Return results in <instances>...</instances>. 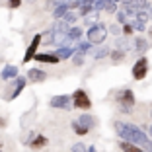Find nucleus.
I'll use <instances>...</instances> for the list:
<instances>
[{"label":"nucleus","mask_w":152,"mask_h":152,"mask_svg":"<svg viewBox=\"0 0 152 152\" xmlns=\"http://www.w3.org/2000/svg\"><path fill=\"white\" fill-rule=\"evenodd\" d=\"M39 45H41V33H37V35H33L31 43H29V47H27L26 55H23V64H27L31 58H35L37 55V49H39Z\"/></svg>","instance_id":"423d86ee"},{"label":"nucleus","mask_w":152,"mask_h":152,"mask_svg":"<svg viewBox=\"0 0 152 152\" xmlns=\"http://www.w3.org/2000/svg\"><path fill=\"white\" fill-rule=\"evenodd\" d=\"M0 152H2V150H0Z\"/></svg>","instance_id":"ea45409f"},{"label":"nucleus","mask_w":152,"mask_h":152,"mask_svg":"<svg viewBox=\"0 0 152 152\" xmlns=\"http://www.w3.org/2000/svg\"><path fill=\"white\" fill-rule=\"evenodd\" d=\"M117 22H119L121 26L129 23V20H127V14H125V12H117Z\"/></svg>","instance_id":"cd10ccee"},{"label":"nucleus","mask_w":152,"mask_h":152,"mask_svg":"<svg viewBox=\"0 0 152 152\" xmlns=\"http://www.w3.org/2000/svg\"><path fill=\"white\" fill-rule=\"evenodd\" d=\"M115 133L121 137L123 142H131L134 146L142 148L144 152H152V139H148V134L142 129L131 123H123V121H115Z\"/></svg>","instance_id":"f257e3e1"},{"label":"nucleus","mask_w":152,"mask_h":152,"mask_svg":"<svg viewBox=\"0 0 152 152\" xmlns=\"http://www.w3.org/2000/svg\"><path fill=\"white\" fill-rule=\"evenodd\" d=\"M55 55L58 57V61L72 58V55H74V49H72V47H68V45H63V47H58V51H55Z\"/></svg>","instance_id":"f8f14e48"},{"label":"nucleus","mask_w":152,"mask_h":152,"mask_svg":"<svg viewBox=\"0 0 152 152\" xmlns=\"http://www.w3.org/2000/svg\"><path fill=\"white\" fill-rule=\"evenodd\" d=\"M22 0H10V8H20Z\"/></svg>","instance_id":"2f4dec72"},{"label":"nucleus","mask_w":152,"mask_h":152,"mask_svg":"<svg viewBox=\"0 0 152 152\" xmlns=\"http://www.w3.org/2000/svg\"><path fill=\"white\" fill-rule=\"evenodd\" d=\"M68 2H80V0H68Z\"/></svg>","instance_id":"c9c22d12"},{"label":"nucleus","mask_w":152,"mask_h":152,"mask_svg":"<svg viewBox=\"0 0 152 152\" xmlns=\"http://www.w3.org/2000/svg\"><path fill=\"white\" fill-rule=\"evenodd\" d=\"M134 49H137V53H144V51H146V41H144L142 37H137V41H134Z\"/></svg>","instance_id":"5701e85b"},{"label":"nucleus","mask_w":152,"mask_h":152,"mask_svg":"<svg viewBox=\"0 0 152 152\" xmlns=\"http://www.w3.org/2000/svg\"><path fill=\"white\" fill-rule=\"evenodd\" d=\"M78 123H80L82 127H84V129H92V127H94V117L92 115H88V113H82L80 115V119H78Z\"/></svg>","instance_id":"dca6fc26"},{"label":"nucleus","mask_w":152,"mask_h":152,"mask_svg":"<svg viewBox=\"0 0 152 152\" xmlns=\"http://www.w3.org/2000/svg\"><path fill=\"white\" fill-rule=\"evenodd\" d=\"M82 37V29L80 27H70V31L66 35V41H72V43H78Z\"/></svg>","instance_id":"f3484780"},{"label":"nucleus","mask_w":152,"mask_h":152,"mask_svg":"<svg viewBox=\"0 0 152 152\" xmlns=\"http://www.w3.org/2000/svg\"><path fill=\"white\" fill-rule=\"evenodd\" d=\"M109 53H111L109 49L99 47V49H96V53H92V57H94V58H103V57H109Z\"/></svg>","instance_id":"393cba45"},{"label":"nucleus","mask_w":152,"mask_h":152,"mask_svg":"<svg viewBox=\"0 0 152 152\" xmlns=\"http://www.w3.org/2000/svg\"><path fill=\"white\" fill-rule=\"evenodd\" d=\"M70 99H72V96H66V94H63V96H55V98H51V107H61V109H66L68 105H70Z\"/></svg>","instance_id":"6e6552de"},{"label":"nucleus","mask_w":152,"mask_h":152,"mask_svg":"<svg viewBox=\"0 0 152 152\" xmlns=\"http://www.w3.org/2000/svg\"><path fill=\"white\" fill-rule=\"evenodd\" d=\"M148 139H152V125L148 127Z\"/></svg>","instance_id":"72a5a7b5"},{"label":"nucleus","mask_w":152,"mask_h":152,"mask_svg":"<svg viewBox=\"0 0 152 152\" xmlns=\"http://www.w3.org/2000/svg\"><path fill=\"white\" fill-rule=\"evenodd\" d=\"M23 88H26V78H23V76H18V78H16V88H14V92L10 94L8 99H16L20 94H22Z\"/></svg>","instance_id":"ddd939ff"},{"label":"nucleus","mask_w":152,"mask_h":152,"mask_svg":"<svg viewBox=\"0 0 152 152\" xmlns=\"http://www.w3.org/2000/svg\"><path fill=\"white\" fill-rule=\"evenodd\" d=\"M98 4V0H80V6H88V8H94Z\"/></svg>","instance_id":"c756f323"},{"label":"nucleus","mask_w":152,"mask_h":152,"mask_svg":"<svg viewBox=\"0 0 152 152\" xmlns=\"http://www.w3.org/2000/svg\"><path fill=\"white\" fill-rule=\"evenodd\" d=\"M76 18H78V16H76V12H74V10H68V12L64 14L63 18H61V22H64V23H68V26H70V23L74 22Z\"/></svg>","instance_id":"4be33fe9"},{"label":"nucleus","mask_w":152,"mask_h":152,"mask_svg":"<svg viewBox=\"0 0 152 152\" xmlns=\"http://www.w3.org/2000/svg\"><path fill=\"white\" fill-rule=\"evenodd\" d=\"M64 0H47V6H49V8H57L58 4H63Z\"/></svg>","instance_id":"7c9ffc66"},{"label":"nucleus","mask_w":152,"mask_h":152,"mask_svg":"<svg viewBox=\"0 0 152 152\" xmlns=\"http://www.w3.org/2000/svg\"><path fill=\"white\" fill-rule=\"evenodd\" d=\"M113 2H119V0H113Z\"/></svg>","instance_id":"e433bc0d"},{"label":"nucleus","mask_w":152,"mask_h":152,"mask_svg":"<svg viewBox=\"0 0 152 152\" xmlns=\"http://www.w3.org/2000/svg\"><path fill=\"white\" fill-rule=\"evenodd\" d=\"M0 76H2V80L18 78V66H16V64H6V66L2 68V72H0Z\"/></svg>","instance_id":"9d476101"},{"label":"nucleus","mask_w":152,"mask_h":152,"mask_svg":"<svg viewBox=\"0 0 152 152\" xmlns=\"http://www.w3.org/2000/svg\"><path fill=\"white\" fill-rule=\"evenodd\" d=\"M45 144H47V137H45V134H37V137H35V139H33L29 144H27V146L33 148V150H39V148H43Z\"/></svg>","instance_id":"4468645a"},{"label":"nucleus","mask_w":152,"mask_h":152,"mask_svg":"<svg viewBox=\"0 0 152 152\" xmlns=\"http://www.w3.org/2000/svg\"><path fill=\"white\" fill-rule=\"evenodd\" d=\"M150 115H152V113H150Z\"/></svg>","instance_id":"58836bf2"},{"label":"nucleus","mask_w":152,"mask_h":152,"mask_svg":"<svg viewBox=\"0 0 152 152\" xmlns=\"http://www.w3.org/2000/svg\"><path fill=\"white\" fill-rule=\"evenodd\" d=\"M68 10H70V4H68V2H63V4H58L57 8L53 10V16H55V20H61L64 16V14L68 12Z\"/></svg>","instance_id":"2eb2a0df"},{"label":"nucleus","mask_w":152,"mask_h":152,"mask_svg":"<svg viewBox=\"0 0 152 152\" xmlns=\"http://www.w3.org/2000/svg\"><path fill=\"white\" fill-rule=\"evenodd\" d=\"M148 18H150V14H148L146 10H139V12L134 14L133 27H134V29H139V31H142L144 27H146V22H148Z\"/></svg>","instance_id":"0eeeda50"},{"label":"nucleus","mask_w":152,"mask_h":152,"mask_svg":"<svg viewBox=\"0 0 152 152\" xmlns=\"http://www.w3.org/2000/svg\"><path fill=\"white\" fill-rule=\"evenodd\" d=\"M72 152H88V148L82 142H76V144H72Z\"/></svg>","instance_id":"c85d7f7f"},{"label":"nucleus","mask_w":152,"mask_h":152,"mask_svg":"<svg viewBox=\"0 0 152 152\" xmlns=\"http://www.w3.org/2000/svg\"><path fill=\"white\" fill-rule=\"evenodd\" d=\"M70 127H72V131H74L76 134H82V137L90 133V131H88V129H84V127H82L80 123H78V121H72V123H70Z\"/></svg>","instance_id":"412c9836"},{"label":"nucleus","mask_w":152,"mask_h":152,"mask_svg":"<svg viewBox=\"0 0 152 152\" xmlns=\"http://www.w3.org/2000/svg\"><path fill=\"white\" fill-rule=\"evenodd\" d=\"M117 102H119V105H121V111L129 113L131 107L134 105V92L133 90H123L119 94V98H117Z\"/></svg>","instance_id":"20e7f679"},{"label":"nucleus","mask_w":152,"mask_h":152,"mask_svg":"<svg viewBox=\"0 0 152 152\" xmlns=\"http://www.w3.org/2000/svg\"><path fill=\"white\" fill-rule=\"evenodd\" d=\"M27 80L29 82H45L47 80V72L41 70V68H29V72H27Z\"/></svg>","instance_id":"1a4fd4ad"},{"label":"nucleus","mask_w":152,"mask_h":152,"mask_svg":"<svg viewBox=\"0 0 152 152\" xmlns=\"http://www.w3.org/2000/svg\"><path fill=\"white\" fill-rule=\"evenodd\" d=\"M86 37H88L90 45H102L103 41H105V37H107V29H105V26H102V23H94V26L88 29Z\"/></svg>","instance_id":"f03ea898"},{"label":"nucleus","mask_w":152,"mask_h":152,"mask_svg":"<svg viewBox=\"0 0 152 152\" xmlns=\"http://www.w3.org/2000/svg\"><path fill=\"white\" fill-rule=\"evenodd\" d=\"M72 103H74L76 109H90L92 107V99L86 94V90H76L72 94Z\"/></svg>","instance_id":"7ed1b4c3"},{"label":"nucleus","mask_w":152,"mask_h":152,"mask_svg":"<svg viewBox=\"0 0 152 152\" xmlns=\"http://www.w3.org/2000/svg\"><path fill=\"white\" fill-rule=\"evenodd\" d=\"M146 74H148V58L140 57L139 61L133 64V78L134 80H142Z\"/></svg>","instance_id":"39448f33"},{"label":"nucleus","mask_w":152,"mask_h":152,"mask_svg":"<svg viewBox=\"0 0 152 152\" xmlns=\"http://www.w3.org/2000/svg\"><path fill=\"white\" fill-rule=\"evenodd\" d=\"M35 61L37 63H49V64H57L58 63V57L53 53H37L35 55Z\"/></svg>","instance_id":"9b49d317"},{"label":"nucleus","mask_w":152,"mask_h":152,"mask_svg":"<svg viewBox=\"0 0 152 152\" xmlns=\"http://www.w3.org/2000/svg\"><path fill=\"white\" fill-rule=\"evenodd\" d=\"M41 43H45V45L55 43V33H53V29H49V31L41 33Z\"/></svg>","instance_id":"6ab92c4d"},{"label":"nucleus","mask_w":152,"mask_h":152,"mask_svg":"<svg viewBox=\"0 0 152 152\" xmlns=\"http://www.w3.org/2000/svg\"><path fill=\"white\" fill-rule=\"evenodd\" d=\"M6 125V119H4V117H0V127H4Z\"/></svg>","instance_id":"473e14b6"},{"label":"nucleus","mask_w":152,"mask_h":152,"mask_svg":"<svg viewBox=\"0 0 152 152\" xmlns=\"http://www.w3.org/2000/svg\"><path fill=\"white\" fill-rule=\"evenodd\" d=\"M92 49V45L86 41V43H78L76 45V49H74V53H80V55H84V53H88V51Z\"/></svg>","instance_id":"b1692460"},{"label":"nucleus","mask_w":152,"mask_h":152,"mask_svg":"<svg viewBox=\"0 0 152 152\" xmlns=\"http://www.w3.org/2000/svg\"><path fill=\"white\" fill-rule=\"evenodd\" d=\"M72 63H74V66H82V63H84V55L74 53L72 55Z\"/></svg>","instance_id":"bb28decb"},{"label":"nucleus","mask_w":152,"mask_h":152,"mask_svg":"<svg viewBox=\"0 0 152 152\" xmlns=\"http://www.w3.org/2000/svg\"><path fill=\"white\" fill-rule=\"evenodd\" d=\"M109 57H111V61H113V63H121V61L125 58V51L115 49V51H111V53H109Z\"/></svg>","instance_id":"aec40b11"},{"label":"nucleus","mask_w":152,"mask_h":152,"mask_svg":"<svg viewBox=\"0 0 152 152\" xmlns=\"http://www.w3.org/2000/svg\"><path fill=\"white\" fill-rule=\"evenodd\" d=\"M88 152H96V148H94V146H92V148H88Z\"/></svg>","instance_id":"f704fd0d"},{"label":"nucleus","mask_w":152,"mask_h":152,"mask_svg":"<svg viewBox=\"0 0 152 152\" xmlns=\"http://www.w3.org/2000/svg\"><path fill=\"white\" fill-rule=\"evenodd\" d=\"M103 12H109V14L117 12V6H115V2H113V0H105V6H103Z\"/></svg>","instance_id":"a878e982"},{"label":"nucleus","mask_w":152,"mask_h":152,"mask_svg":"<svg viewBox=\"0 0 152 152\" xmlns=\"http://www.w3.org/2000/svg\"><path fill=\"white\" fill-rule=\"evenodd\" d=\"M150 35H152V29H150Z\"/></svg>","instance_id":"4c0bfd02"},{"label":"nucleus","mask_w":152,"mask_h":152,"mask_svg":"<svg viewBox=\"0 0 152 152\" xmlns=\"http://www.w3.org/2000/svg\"><path fill=\"white\" fill-rule=\"evenodd\" d=\"M119 148H121V150H123V152H144L142 148H139V146H134V144H131V142H123V140H121Z\"/></svg>","instance_id":"a211bd4d"}]
</instances>
